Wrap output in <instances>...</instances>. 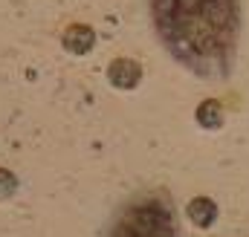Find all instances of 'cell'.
I'll return each instance as SVG.
<instances>
[{
  "mask_svg": "<svg viewBox=\"0 0 249 237\" xmlns=\"http://www.w3.org/2000/svg\"><path fill=\"white\" fill-rule=\"evenodd\" d=\"M160 44L203 81H226L238 61V0H151Z\"/></svg>",
  "mask_w": 249,
  "mask_h": 237,
  "instance_id": "1",
  "label": "cell"
},
{
  "mask_svg": "<svg viewBox=\"0 0 249 237\" xmlns=\"http://www.w3.org/2000/svg\"><path fill=\"white\" fill-rule=\"evenodd\" d=\"M110 237H180L174 203L160 191L139 194L116 217Z\"/></svg>",
  "mask_w": 249,
  "mask_h": 237,
  "instance_id": "2",
  "label": "cell"
},
{
  "mask_svg": "<svg viewBox=\"0 0 249 237\" xmlns=\"http://www.w3.org/2000/svg\"><path fill=\"white\" fill-rule=\"evenodd\" d=\"M61 44L70 55H87L96 47V32L87 23H70L61 35Z\"/></svg>",
  "mask_w": 249,
  "mask_h": 237,
  "instance_id": "3",
  "label": "cell"
},
{
  "mask_svg": "<svg viewBox=\"0 0 249 237\" xmlns=\"http://www.w3.org/2000/svg\"><path fill=\"white\" fill-rule=\"evenodd\" d=\"M107 78H110V84H113V87H119V90H130V87H136V84H139L142 69H139V64H136V61L116 58L110 67H107Z\"/></svg>",
  "mask_w": 249,
  "mask_h": 237,
  "instance_id": "4",
  "label": "cell"
},
{
  "mask_svg": "<svg viewBox=\"0 0 249 237\" xmlns=\"http://www.w3.org/2000/svg\"><path fill=\"white\" fill-rule=\"evenodd\" d=\"M200 121H203L206 127H217V124H220V110H214L212 102L203 104V107H200Z\"/></svg>",
  "mask_w": 249,
  "mask_h": 237,
  "instance_id": "5",
  "label": "cell"
},
{
  "mask_svg": "<svg viewBox=\"0 0 249 237\" xmlns=\"http://www.w3.org/2000/svg\"><path fill=\"white\" fill-rule=\"evenodd\" d=\"M12 191H15V177H12L6 168H0V200H3V197H9Z\"/></svg>",
  "mask_w": 249,
  "mask_h": 237,
  "instance_id": "6",
  "label": "cell"
}]
</instances>
